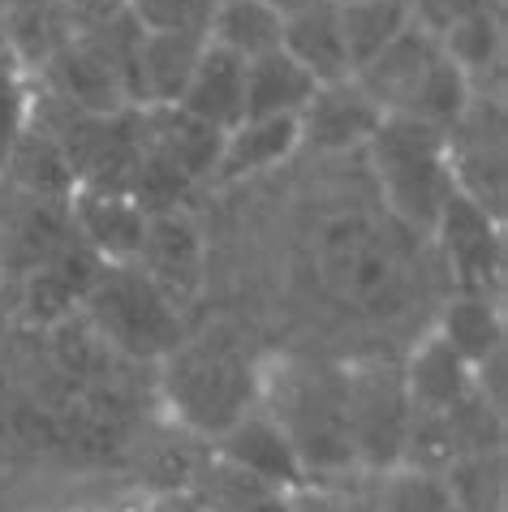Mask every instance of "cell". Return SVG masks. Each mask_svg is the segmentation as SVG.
Wrapping results in <instances>:
<instances>
[{
  "mask_svg": "<svg viewBox=\"0 0 508 512\" xmlns=\"http://www.w3.org/2000/svg\"><path fill=\"white\" fill-rule=\"evenodd\" d=\"M371 147L397 216H405L409 224H422V229H435L444 198L453 190L448 134L414 117H384L379 130L371 134Z\"/></svg>",
  "mask_w": 508,
  "mask_h": 512,
  "instance_id": "cell-1",
  "label": "cell"
},
{
  "mask_svg": "<svg viewBox=\"0 0 508 512\" xmlns=\"http://www.w3.org/2000/svg\"><path fill=\"white\" fill-rule=\"evenodd\" d=\"M82 302L91 310V323L134 358H168L181 345L177 306L155 289L138 263H104Z\"/></svg>",
  "mask_w": 508,
  "mask_h": 512,
  "instance_id": "cell-2",
  "label": "cell"
},
{
  "mask_svg": "<svg viewBox=\"0 0 508 512\" xmlns=\"http://www.w3.org/2000/svg\"><path fill=\"white\" fill-rule=\"evenodd\" d=\"M168 396L177 414L203 426V431H229L233 422L246 418L250 405V366L237 358L229 345H177L168 353Z\"/></svg>",
  "mask_w": 508,
  "mask_h": 512,
  "instance_id": "cell-3",
  "label": "cell"
},
{
  "mask_svg": "<svg viewBox=\"0 0 508 512\" xmlns=\"http://www.w3.org/2000/svg\"><path fill=\"white\" fill-rule=\"evenodd\" d=\"M323 276L345 302L362 310H384L397 297V263L366 220H336L323 233Z\"/></svg>",
  "mask_w": 508,
  "mask_h": 512,
  "instance_id": "cell-4",
  "label": "cell"
},
{
  "mask_svg": "<svg viewBox=\"0 0 508 512\" xmlns=\"http://www.w3.org/2000/svg\"><path fill=\"white\" fill-rule=\"evenodd\" d=\"M289 435L293 452L306 465H336L354 457V435H349V401L345 392H332L323 379H298L285 396V409L272 418Z\"/></svg>",
  "mask_w": 508,
  "mask_h": 512,
  "instance_id": "cell-5",
  "label": "cell"
},
{
  "mask_svg": "<svg viewBox=\"0 0 508 512\" xmlns=\"http://www.w3.org/2000/svg\"><path fill=\"white\" fill-rule=\"evenodd\" d=\"M138 267L147 272V280L160 289L168 302L181 306L199 293L203 284V241L199 229L181 216V211H155L147 216L143 246H138Z\"/></svg>",
  "mask_w": 508,
  "mask_h": 512,
  "instance_id": "cell-6",
  "label": "cell"
},
{
  "mask_svg": "<svg viewBox=\"0 0 508 512\" xmlns=\"http://www.w3.org/2000/svg\"><path fill=\"white\" fill-rule=\"evenodd\" d=\"M435 229L448 246L465 297H487V289L500 276V220L470 203L461 190H448Z\"/></svg>",
  "mask_w": 508,
  "mask_h": 512,
  "instance_id": "cell-7",
  "label": "cell"
},
{
  "mask_svg": "<svg viewBox=\"0 0 508 512\" xmlns=\"http://www.w3.org/2000/svg\"><path fill=\"white\" fill-rule=\"evenodd\" d=\"M379 121H384V112L375 108V99L354 78H345V82L315 87V95L298 112V134L310 138L315 147L341 151V147H354V142H371Z\"/></svg>",
  "mask_w": 508,
  "mask_h": 512,
  "instance_id": "cell-8",
  "label": "cell"
},
{
  "mask_svg": "<svg viewBox=\"0 0 508 512\" xmlns=\"http://www.w3.org/2000/svg\"><path fill=\"white\" fill-rule=\"evenodd\" d=\"M203 48V35H143L130 69V95L155 108H177Z\"/></svg>",
  "mask_w": 508,
  "mask_h": 512,
  "instance_id": "cell-9",
  "label": "cell"
},
{
  "mask_svg": "<svg viewBox=\"0 0 508 512\" xmlns=\"http://www.w3.org/2000/svg\"><path fill=\"white\" fill-rule=\"evenodd\" d=\"M242 87H246V61L216 44H207L186 95H181V112L194 121L211 125V130L229 134L242 125Z\"/></svg>",
  "mask_w": 508,
  "mask_h": 512,
  "instance_id": "cell-10",
  "label": "cell"
},
{
  "mask_svg": "<svg viewBox=\"0 0 508 512\" xmlns=\"http://www.w3.org/2000/svg\"><path fill=\"white\" fill-rule=\"evenodd\" d=\"M280 48H285L319 87L354 78L349 52H345V35H341V18H336V0H323L315 9L289 13L285 31H280Z\"/></svg>",
  "mask_w": 508,
  "mask_h": 512,
  "instance_id": "cell-11",
  "label": "cell"
},
{
  "mask_svg": "<svg viewBox=\"0 0 508 512\" xmlns=\"http://www.w3.org/2000/svg\"><path fill=\"white\" fill-rule=\"evenodd\" d=\"M224 461L242 474L259 478L263 487H293L302 482V461L293 452L289 435L272 418H242L224 431Z\"/></svg>",
  "mask_w": 508,
  "mask_h": 512,
  "instance_id": "cell-12",
  "label": "cell"
},
{
  "mask_svg": "<svg viewBox=\"0 0 508 512\" xmlns=\"http://www.w3.org/2000/svg\"><path fill=\"white\" fill-rule=\"evenodd\" d=\"M74 220L82 241L100 254L104 263H134L138 246H143L147 216L134 207L130 194H100L87 190L74 203Z\"/></svg>",
  "mask_w": 508,
  "mask_h": 512,
  "instance_id": "cell-13",
  "label": "cell"
},
{
  "mask_svg": "<svg viewBox=\"0 0 508 512\" xmlns=\"http://www.w3.org/2000/svg\"><path fill=\"white\" fill-rule=\"evenodd\" d=\"M319 82L293 61L285 48L246 61V87H242V121L254 117H298Z\"/></svg>",
  "mask_w": 508,
  "mask_h": 512,
  "instance_id": "cell-14",
  "label": "cell"
},
{
  "mask_svg": "<svg viewBox=\"0 0 508 512\" xmlns=\"http://www.w3.org/2000/svg\"><path fill=\"white\" fill-rule=\"evenodd\" d=\"M280 31H285V18L267 0H216L207 44L242 56V61H254V56L280 48Z\"/></svg>",
  "mask_w": 508,
  "mask_h": 512,
  "instance_id": "cell-15",
  "label": "cell"
},
{
  "mask_svg": "<svg viewBox=\"0 0 508 512\" xmlns=\"http://www.w3.org/2000/svg\"><path fill=\"white\" fill-rule=\"evenodd\" d=\"M298 142H302L298 117H254V121H242L237 130L224 134L216 168L224 177L263 173V168H272V164L285 160Z\"/></svg>",
  "mask_w": 508,
  "mask_h": 512,
  "instance_id": "cell-16",
  "label": "cell"
},
{
  "mask_svg": "<svg viewBox=\"0 0 508 512\" xmlns=\"http://www.w3.org/2000/svg\"><path fill=\"white\" fill-rule=\"evenodd\" d=\"M465 392H470V362L444 336H431L409 366V401L427 414H444L465 401Z\"/></svg>",
  "mask_w": 508,
  "mask_h": 512,
  "instance_id": "cell-17",
  "label": "cell"
},
{
  "mask_svg": "<svg viewBox=\"0 0 508 512\" xmlns=\"http://www.w3.org/2000/svg\"><path fill=\"white\" fill-rule=\"evenodd\" d=\"M56 78L65 82L69 99H78L91 112L112 108V99L125 91L121 65L112 61V52L104 44H69L56 56Z\"/></svg>",
  "mask_w": 508,
  "mask_h": 512,
  "instance_id": "cell-18",
  "label": "cell"
},
{
  "mask_svg": "<svg viewBox=\"0 0 508 512\" xmlns=\"http://www.w3.org/2000/svg\"><path fill=\"white\" fill-rule=\"evenodd\" d=\"M151 130H155V138L147 142V147L168 155L186 177H199V173H207V168L220 164L224 134L211 130V125H203V121L186 117L181 108H164Z\"/></svg>",
  "mask_w": 508,
  "mask_h": 512,
  "instance_id": "cell-19",
  "label": "cell"
},
{
  "mask_svg": "<svg viewBox=\"0 0 508 512\" xmlns=\"http://www.w3.org/2000/svg\"><path fill=\"white\" fill-rule=\"evenodd\" d=\"M448 345L470 366H483L487 358H496L504 349V323H500V310L487 302V297H461L457 306H448L444 315V332H440Z\"/></svg>",
  "mask_w": 508,
  "mask_h": 512,
  "instance_id": "cell-20",
  "label": "cell"
},
{
  "mask_svg": "<svg viewBox=\"0 0 508 512\" xmlns=\"http://www.w3.org/2000/svg\"><path fill=\"white\" fill-rule=\"evenodd\" d=\"M440 48L465 78L474 69H487L500 56V18L487 5H478L470 13H457L453 22L440 26Z\"/></svg>",
  "mask_w": 508,
  "mask_h": 512,
  "instance_id": "cell-21",
  "label": "cell"
},
{
  "mask_svg": "<svg viewBox=\"0 0 508 512\" xmlns=\"http://www.w3.org/2000/svg\"><path fill=\"white\" fill-rule=\"evenodd\" d=\"M125 13L143 35H203L216 0H125Z\"/></svg>",
  "mask_w": 508,
  "mask_h": 512,
  "instance_id": "cell-22",
  "label": "cell"
},
{
  "mask_svg": "<svg viewBox=\"0 0 508 512\" xmlns=\"http://www.w3.org/2000/svg\"><path fill=\"white\" fill-rule=\"evenodd\" d=\"M26 134V91L18 74H0V164Z\"/></svg>",
  "mask_w": 508,
  "mask_h": 512,
  "instance_id": "cell-23",
  "label": "cell"
},
{
  "mask_svg": "<svg viewBox=\"0 0 508 512\" xmlns=\"http://www.w3.org/2000/svg\"><path fill=\"white\" fill-rule=\"evenodd\" d=\"M392 512H448V500L440 495V487H431V482H405L397 504H392Z\"/></svg>",
  "mask_w": 508,
  "mask_h": 512,
  "instance_id": "cell-24",
  "label": "cell"
},
{
  "mask_svg": "<svg viewBox=\"0 0 508 512\" xmlns=\"http://www.w3.org/2000/svg\"><path fill=\"white\" fill-rule=\"evenodd\" d=\"M280 18H289V13H302V9H315V5H323V0H267Z\"/></svg>",
  "mask_w": 508,
  "mask_h": 512,
  "instance_id": "cell-25",
  "label": "cell"
},
{
  "mask_svg": "<svg viewBox=\"0 0 508 512\" xmlns=\"http://www.w3.org/2000/svg\"><path fill=\"white\" fill-rule=\"evenodd\" d=\"M246 512H289V500H280L276 491H267L263 500H254V504H250Z\"/></svg>",
  "mask_w": 508,
  "mask_h": 512,
  "instance_id": "cell-26",
  "label": "cell"
},
{
  "mask_svg": "<svg viewBox=\"0 0 508 512\" xmlns=\"http://www.w3.org/2000/svg\"><path fill=\"white\" fill-rule=\"evenodd\" d=\"M0 74H13V48H9L5 31H0Z\"/></svg>",
  "mask_w": 508,
  "mask_h": 512,
  "instance_id": "cell-27",
  "label": "cell"
}]
</instances>
